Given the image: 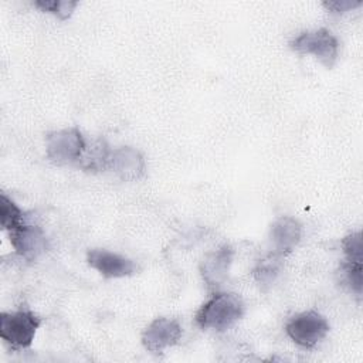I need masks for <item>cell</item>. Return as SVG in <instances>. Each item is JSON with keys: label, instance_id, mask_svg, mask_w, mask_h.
<instances>
[{"label": "cell", "instance_id": "6da1fadb", "mask_svg": "<svg viewBox=\"0 0 363 363\" xmlns=\"http://www.w3.org/2000/svg\"><path fill=\"white\" fill-rule=\"evenodd\" d=\"M245 313V303L238 294L216 291L196 312L194 320L201 329L224 332Z\"/></svg>", "mask_w": 363, "mask_h": 363}, {"label": "cell", "instance_id": "7a4b0ae2", "mask_svg": "<svg viewBox=\"0 0 363 363\" xmlns=\"http://www.w3.org/2000/svg\"><path fill=\"white\" fill-rule=\"evenodd\" d=\"M43 318L30 309L0 313V337L11 350L28 349L33 345Z\"/></svg>", "mask_w": 363, "mask_h": 363}, {"label": "cell", "instance_id": "3957f363", "mask_svg": "<svg viewBox=\"0 0 363 363\" xmlns=\"http://www.w3.org/2000/svg\"><path fill=\"white\" fill-rule=\"evenodd\" d=\"M86 143L88 140L75 126L52 130L45 136V156L55 166H77L85 152Z\"/></svg>", "mask_w": 363, "mask_h": 363}, {"label": "cell", "instance_id": "277c9868", "mask_svg": "<svg viewBox=\"0 0 363 363\" xmlns=\"http://www.w3.org/2000/svg\"><path fill=\"white\" fill-rule=\"evenodd\" d=\"M289 48L298 54H311L326 68H333L339 57V41L336 35L325 28L306 30L289 41Z\"/></svg>", "mask_w": 363, "mask_h": 363}, {"label": "cell", "instance_id": "5b68a950", "mask_svg": "<svg viewBox=\"0 0 363 363\" xmlns=\"http://www.w3.org/2000/svg\"><path fill=\"white\" fill-rule=\"evenodd\" d=\"M285 332L294 343L303 349H313L330 332V325L318 311L296 313L285 323Z\"/></svg>", "mask_w": 363, "mask_h": 363}, {"label": "cell", "instance_id": "8992f818", "mask_svg": "<svg viewBox=\"0 0 363 363\" xmlns=\"http://www.w3.org/2000/svg\"><path fill=\"white\" fill-rule=\"evenodd\" d=\"M183 329L177 319L173 318H155L142 332L140 342L143 347L153 353L162 354L167 347L177 345L182 339Z\"/></svg>", "mask_w": 363, "mask_h": 363}, {"label": "cell", "instance_id": "52a82bcc", "mask_svg": "<svg viewBox=\"0 0 363 363\" xmlns=\"http://www.w3.org/2000/svg\"><path fill=\"white\" fill-rule=\"evenodd\" d=\"M7 233L14 251L27 261L37 259L48 248L43 228L38 224L31 223L28 216L21 224Z\"/></svg>", "mask_w": 363, "mask_h": 363}, {"label": "cell", "instance_id": "ba28073f", "mask_svg": "<svg viewBox=\"0 0 363 363\" xmlns=\"http://www.w3.org/2000/svg\"><path fill=\"white\" fill-rule=\"evenodd\" d=\"M86 262L105 278H125L138 272V265L133 259L104 248L88 250Z\"/></svg>", "mask_w": 363, "mask_h": 363}, {"label": "cell", "instance_id": "9c48e42d", "mask_svg": "<svg viewBox=\"0 0 363 363\" xmlns=\"http://www.w3.org/2000/svg\"><path fill=\"white\" fill-rule=\"evenodd\" d=\"M109 170L123 182H136L146 174V160L143 155L132 146L112 149Z\"/></svg>", "mask_w": 363, "mask_h": 363}, {"label": "cell", "instance_id": "30bf717a", "mask_svg": "<svg viewBox=\"0 0 363 363\" xmlns=\"http://www.w3.org/2000/svg\"><path fill=\"white\" fill-rule=\"evenodd\" d=\"M302 238V224L291 216L275 218L269 227V241L274 252L286 257L291 254Z\"/></svg>", "mask_w": 363, "mask_h": 363}, {"label": "cell", "instance_id": "8fae6325", "mask_svg": "<svg viewBox=\"0 0 363 363\" xmlns=\"http://www.w3.org/2000/svg\"><path fill=\"white\" fill-rule=\"evenodd\" d=\"M233 255H234L233 247L228 244H224L203 259L200 265V272H201L203 281L210 288L217 289L227 279L228 271L233 262Z\"/></svg>", "mask_w": 363, "mask_h": 363}, {"label": "cell", "instance_id": "7c38bea8", "mask_svg": "<svg viewBox=\"0 0 363 363\" xmlns=\"http://www.w3.org/2000/svg\"><path fill=\"white\" fill-rule=\"evenodd\" d=\"M111 153H112V149L108 145V142L104 138H98L86 143L85 152L77 166L91 173L106 172L109 170Z\"/></svg>", "mask_w": 363, "mask_h": 363}, {"label": "cell", "instance_id": "4fadbf2b", "mask_svg": "<svg viewBox=\"0 0 363 363\" xmlns=\"http://www.w3.org/2000/svg\"><path fill=\"white\" fill-rule=\"evenodd\" d=\"M282 255L272 252L257 262V265L252 269V277L261 288L265 289L275 281L282 267Z\"/></svg>", "mask_w": 363, "mask_h": 363}, {"label": "cell", "instance_id": "5bb4252c", "mask_svg": "<svg viewBox=\"0 0 363 363\" xmlns=\"http://www.w3.org/2000/svg\"><path fill=\"white\" fill-rule=\"evenodd\" d=\"M363 262H354V261H347L343 259L339 265L337 274L340 275V284L347 286L350 292L356 294L357 296L362 295V288H363Z\"/></svg>", "mask_w": 363, "mask_h": 363}, {"label": "cell", "instance_id": "9a60e30c", "mask_svg": "<svg viewBox=\"0 0 363 363\" xmlns=\"http://www.w3.org/2000/svg\"><path fill=\"white\" fill-rule=\"evenodd\" d=\"M27 218V213L23 211L10 197L4 193L0 194V225L1 230L10 231Z\"/></svg>", "mask_w": 363, "mask_h": 363}, {"label": "cell", "instance_id": "2e32d148", "mask_svg": "<svg viewBox=\"0 0 363 363\" xmlns=\"http://www.w3.org/2000/svg\"><path fill=\"white\" fill-rule=\"evenodd\" d=\"M34 6L41 11H47L58 17L60 20H67L72 16L78 1L75 0H35Z\"/></svg>", "mask_w": 363, "mask_h": 363}, {"label": "cell", "instance_id": "e0dca14e", "mask_svg": "<svg viewBox=\"0 0 363 363\" xmlns=\"http://www.w3.org/2000/svg\"><path fill=\"white\" fill-rule=\"evenodd\" d=\"M342 251L345 254V259L363 262V241H362V231H353L342 238L340 241Z\"/></svg>", "mask_w": 363, "mask_h": 363}, {"label": "cell", "instance_id": "ac0fdd59", "mask_svg": "<svg viewBox=\"0 0 363 363\" xmlns=\"http://www.w3.org/2000/svg\"><path fill=\"white\" fill-rule=\"evenodd\" d=\"M326 10L335 14H343L346 11H350L359 6H362V1H353V0H333V1H323L322 3Z\"/></svg>", "mask_w": 363, "mask_h": 363}]
</instances>
